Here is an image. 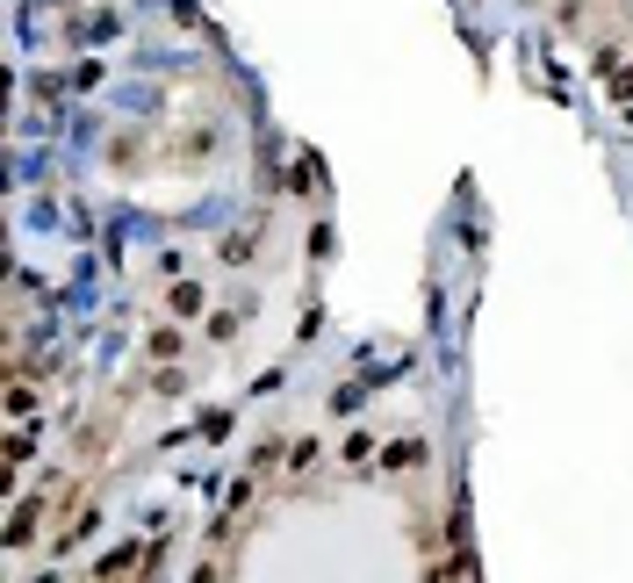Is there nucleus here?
<instances>
[{
  "label": "nucleus",
  "mask_w": 633,
  "mask_h": 583,
  "mask_svg": "<svg viewBox=\"0 0 633 583\" xmlns=\"http://www.w3.org/2000/svg\"><path fill=\"white\" fill-rule=\"evenodd\" d=\"M29 511H36V504H22V511H15V518H8V541H15V548H22V541H29V533H36V518H29Z\"/></svg>",
  "instance_id": "nucleus-1"
},
{
  "label": "nucleus",
  "mask_w": 633,
  "mask_h": 583,
  "mask_svg": "<svg viewBox=\"0 0 633 583\" xmlns=\"http://www.w3.org/2000/svg\"><path fill=\"white\" fill-rule=\"evenodd\" d=\"M130 562H137V548H116V555H101V576H130Z\"/></svg>",
  "instance_id": "nucleus-2"
},
{
  "label": "nucleus",
  "mask_w": 633,
  "mask_h": 583,
  "mask_svg": "<svg viewBox=\"0 0 633 583\" xmlns=\"http://www.w3.org/2000/svg\"><path fill=\"white\" fill-rule=\"evenodd\" d=\"M417 461H425V447H417V440H403V447H389V468H417Z\"/></svg>",
  "instance_id": "nucleus-3"
}]
</instances>
